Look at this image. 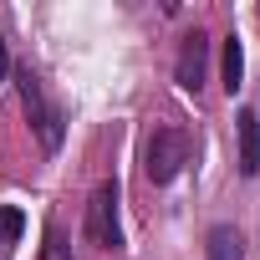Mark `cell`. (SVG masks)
<instances>
[{
	"mask_svg": "<svg viewBox=\"0 0 260 260\" xmlns=\"http://www.w3.org/2000/svg\"><path fill=\"white\" fill-rule=\"evenodd\" d=\"M240 77H245V51H240V41L230 36V41H224V87L240 92Z\"/></svg>",
	"mask_w": 260,
	"mask_h": 260,
	"instance_id": "7",
	"label": "cell"
},
{
	"mask_svg": "<svg viewBox=\"0 0 260 260\" xmlns=\"http://www.w3.org/2000/svg\"><path fill=\"white\" fill-rule=\"evenodd\" d=\"M184 158H189V133L184 127H153V138L143 148V174L153 184H169L184 169Z\"/></svg>",
	"mask_w": 260,
	"mask_h": 260,
	"instance_id": "2",
	"label": "cell"
},
{
	"mask_svg": "<svg viewBox=\"0 0 260 260\" xmlns=\"http://www.w3.org/2000/svg\"><path fill=\"white\" fill-rule=\"evenodd\" d=\"M11 77V51H6V36H0V82Z\"/></svg>",
	"mask_w": 260,
	"mask_h": 260,
	"instance_id": "10",
	"label": "cell"
},
{
	"mask_svg": "<svg viewBox=\"0 0 260 260\" xmlns=\"http://www.w3.org/2000/svg\"><path fill=\"white\" fill-rule=\"evenodd\" d=\"M21 230H26V214H21L16 204H0V245H16Z\"/></svg>",
	"mask_w": 260,
	"mask_h": 260,
	"instance_id": "8",
	"label": "cell"
},
{
	"mask_svg": "<svg viewBox=\"0 0 260 260\" xmlns=\"http://www.w3.org/2000/svg\"><path fill=\"white\" fill-rule=\"evenodd\" d=\"M235 122H240V174L255 179V174H260V117L245 107Z\"/></svg>",
	"mask_w": 260,
	"mask_h": 260,
	"instance_id": "5",
	"label": "cell"
},
{
	"mask_svg": "<svg viewBox=\"0 0 260 260\" xmlns=\"http://www.w3.org/2000/svg\"><path fill=\"white\" fill-rule=\"evenodd\" d=\"M87 235H92V245H102V250H117V245H122V230H117V189H112V184H97V189H92Z\"/></svg>",
	"mask_w": 260,
	"mask_h": 260,
	"instance_id": "3",
	"label": "cell"
},
{
	"mask_svg": "<svg viewBox=\"0 0 260 260\" xmlns=\"http://www.w3.org/2000/svg\"><path fill=\"white\" fill-rule=\"evenodd\" d=\"M204 61H209V36L204 31L184 36V46H179V87L199 92L204 87Z\"/></svg>",
	"mask_w": 260,
	"mask_h": 260,
	"instance_id": "4",
	"label": "cell"
},
{
	"mask_svg": "<svg viewBox=\"0 0 260 260\" xmlns=\"http://www.w3.org/2000/svg\"><path fill=\"white\" fill-rule=\"evenodd\" d=\"M16 87H21V107H26L31 127H36L41 148H46V153H56V148H61V112H56V102L46 97L41 77H36V72H21V77H16Z\"/></svg>",
	"mask_w": 260,
	"mask_h": 260,
	"instance_id": "1",
	"label": "cell"
},
{
	"mask_svg": "<svg viewBox=\"0 0 260 260\" xmlns=\"http://www.w3.org/2000/svg\"><path fill=\"white\" fill-rule=\"evenodd\" d=\"M209 260H240V230L214 224L209 230Z\"/></svg>",
	"mask_w": 260,
	"mask_h": 260,
	"instance_id": "6",
	"label": "cell"
},
{
	"mask_svg": "<svg viewBox=\"0 0 260 260\" xmlns=\"http://www.w3.org/2000/svg\"><path fill=\"white\" fill-rule=\"evenodd\" d=\"M41 260H72V245L61 240V230H46V245H41Z\"/></svg>",
	"mask_w": 260,
	"mask_h": 260,
	"instance_id": "9",
	"label": "cell"
}]
</instances>
